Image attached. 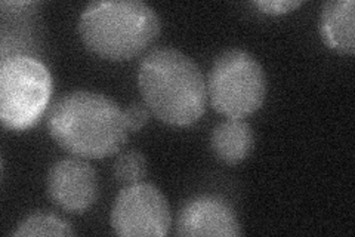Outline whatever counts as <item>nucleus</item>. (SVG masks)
Masks as SVG:
<instances>
[{
    "instance_id": "obj_11",
    "label": "nucleus",
    "mask_w": 355,
    "mask_h": 237,
    "mask_svg": "<svg viewBox=\"0 0 355 237\" xmlns=\"http://www.w3.org/2000/svg\"><path fill=\"white\" fill-rule=\"evenodd\" d=\"M15 237L39 236H76L73 225L51 212H35L18 224L14 231Z\"/></svg>"
},
{
    "instance_id": "obj_13",
    "label": "nucleus",
    "mask_w": 355,
    "mask_h": 237,
    "mask_svg": "<svg viewBox=\"0 0 355 237\" xmlns=\"http://www.w3.org/2000/svg\"><path fill=\"white\" fill-rule=\"evenodd\" d=\"M128 132H138L147 125L150 120V110L146 104L133 103L123 110Z\"/></svg>"
},
{
    "instance_id": "obj_9",
    "label": "nucleus",
    "mask_w": 355,
    "mask_h": 237,
    "mask_svg": "<svg viewBox=\"0 0 355 237\" xmlns=\"http://www.w3.org/2000/svg\"><path fill=\"white\" fill-rule=\"evenodd\" d=\"M320 35L333 51L345 55L355 52V3L354 0H330L320 15Z\"/></svg>"
},
{
    "instance_id": "obj_3",
    "label": "nucleus",
    "mask_w": 355,
    "mask_h": 237,
    "mask_svg": "<svg viewBox=\"0 0 355 237\" xmlns=\"http://www.w3.org/2000/svg\"><path fill=\"white\" fill-rule=\"evenodd\" d=\"M162 22L141 0H101L89 3L79 18V35L92 54L110 61H126L157 40Z\"/></svg>"
},
{
    "instance_id": "obj_14",
    "label": "nucleus",
    "mask_w": 355,
    "mask_h": 237,
    "mask_svg": "<svg viewBox=\"0 0 355 237\" xmlns=\"http://www.w3.org/2000/svg\"><path fill=\"white\" fill-rule=\"evenodd\" d=\"M302 0H258L254 6L261 9L263 14L268 15H283L301 6Z\"/></svg>"
},
{
    "instance_id": "obj_6",
    "label": "nucleus",
    "mask_w": 355,
    "mask_h": 237,
    "mask_svg": "<svg viewBox=\"0 0 355 237\" xmlns=\"http://www.w3.org/2000/svg\"><path fill=\"white\" fill-rule=\"evenodd\" d=\"M110 221L121 237H162L169 233L172 213L162 190L141 181L119 191Z\"/></svg>"
},
{
    "instance_id": "obj_12",
    "label": "nucleus",
    "mask_w": 355,
    "mask_h": 237,
    "mask_svg": "<svg viewBox=\"0 0 355 237\" xmlns=\"http://www.w3.org/2000/svg\"><path fill=\"white\" fill-rule=\"evenodd\" d=\"M148 171L147 159L138 150H128L117 156L113 166L114 178L126 186L141 183Z\"/></svg>"
},
{
    "instance_id": "obj_1",
    "label": "nucleus",
    "mask_w": 355,
    "mask_h": 237,
    "mask_svg": "<svg viewBox=\"0 0 355 237\" xmlns=\"http://www.w3.org/2000/svg\"><path fill=\"white\" fill-rule=\"evenodd\" d=\"M48 132L61 149L83 159H104L125 145V113L110 97L92 91L62 95L49 108Z\"/></svg>"
},
{
    "instance_id": "obj_10",
    "label": "nucleus",
    "mask_w": 355,
    "mask_h": 237,
    "mask_svg": "<svg viewBox=\"0 0 355 237\" xmlns=\"http://www.w3.org/2000/svg\"><path fill=\"white\" fill-rule=\"evenodd\" d=\"M210 149L220 162L239 165L254 149V133L243 119H227L218 123L210 133Z\"/></svg>"
},
{
    "instance_id": "obj_2",
    "label": "nucleus",
    "mask_w": 355,
    "mask_h": 237,
    "mask_svg": "<svg viewBox=\"0 0 355 237\" xmlns=\"http://www.w3.org/2000/svg\"><path fill=\"white\" fill-rule=\"evenodd\" d=\"M138 88L144 104L171 126H190L206 111L205 76L193 58L175 48H155L144 56Z\"/></svg>"
},
{
    "instance_id": "obj_7",
    "label": "nucleus",
    "mask_w": 355,
    "mask_h": 237,
    "mask_svg": "<svg viewBox=\"0 0 355 237\" xmlns=\"http://www.w3.org/2000/svg\"><path fill=\"white\" fill-rule=\"evenodd\" d=\"M46 193L53 205L65 212H86L99 196L95 167L83 157H64L49 169Z\"/></svg>"
},
{
    "instance_id": "obj_5",
    "label": "nucleus",
    "mask_w": 355,
    "mask_h": 237,
    "mask_svg": "<svg viewBox=\"0 0 355 237\" xmlns=\"http://www.w3.org/2000/svg\"><path fill=\"white\" fill-rule=\"evenodd\" d=\"M52 95L48 67L27 55H12L0 64V119L12 131L35 126Z\"/></svg>"
},
{
    "instance_id": "obj_4",
    "label": "nucleus",
    "mask_w": 355,
    "mask_h": 237,
    "mask_svg": "<svg viewBox=\"0 0 355 237\" xmlns=\"http://www.w3.org/2000/svg\"><path fill=\"white\" fill-rule=\"evenodd\" d=\"M207 98L219 115L244 119L258 111L266 97V76L261 63L244 49L222 52L207 74Z\"/></svg>"
},
{
    "instance_id": "obj_8",
    "label": "nucleus",
    "mask_w": 355,
    "mask_h": 237,
    "mask_svg": "<svg viewBox=\"0 0 355 237\" xmlns=\"http://www.w3.org/2000/svg\"><path fill=\"white\" fill-rule=\"evenodd\" d=\"M175 233L182 237H236L243 231L236 211L225 199L200 195L185 202Z\"/></svg>"
}]
</instances>
